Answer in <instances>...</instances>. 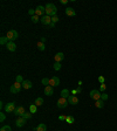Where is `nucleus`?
Returning <instances> with one entry per match:
<instances>
[{
    "label": "nucleus",
    "mask_w": 117,
    "mask_h": 131,
    "mask_svg": "<svg viewBox=\"0 0 117 131\" xmlns=\"http://www.w3.org/2000/svg\"><path fill=\"white\" fill-rule=\"evenodd\" d=\"M44 8H46V15H49V16H55L56 15V6L54 5V4H47V5L44 6Z\"/></svg>",
    "instance_id": "obj_1"
},
{
    "label": "nucleus",
    "mask_w": 117,
    "mask_h": 131,
    "mask_svg": "<svg viewBox=\"0 0 117 131\" xmlns=\"http://www.w3.org/2000/svg\"><path fill=\"white\" fill-rule=\"evenodd\" d=\"M7 39H8V41H13L14 42L15 40L19 38V33L16 32V30H14V29H12V30H8L7 32Z\"/></svg>",
    "instance_id": "obj_2"
},
{
    "label": "nucleus",
    "mask_w": 117,
    "mask_h": 131,
    "mask_svg": "<svg viewBox=\"0 0 117 131\" xmlns=\"http://www.w3.org/2000/svg\"><path fill=\"white\" fill-rule=\"evenodd\" d=\"M68 104H69L68 100H67V98H63V97H60L58 100V102H56V105H58V109H64Z\"/></svg>",
    "instance_id": "obj_3"
},
{
    "label": "nucleus",
    "mask_w": 117,
    "mask_h": 131,
    "mask_svg": "<svg viewBox=\"0 0 117 131\" xmlns=\"http://www.w3.org/2000/svg\"><path fill=\"white\" fill-rule=\"evenodd\" d=\"M21 88H22V83H19V82H16V81H15L14 84H12V86H11L10 90H11L12 94H18V92L20 91V89H21Z\"/></svg>",
    "instance_id": "obj_4"
},
{
    "label": "nucleus",
    "mask_w": 117,
    "mask_h": 131,
    "mask_svg": "<svg viewBox=\"0 0 117 131\" xmlns=\"http://www.w3.org/2000/svg\"><path fill=\"white\" fill-rule=\"evenodd\" d=\"M101 91L100 90H91L90 91V94H89V96H90V98H93V100H95V101H97V100H101Z\"/></svg>",
    "instance_id": "obj_5"
},
{
    "label": "nucleus",
    "mask_w": 117,
    "mask_h": 131,
    "mask_svg": "<svg viewBox=\"0 0 117 131\" xmlns=\"http://www.w3.org/2000/svg\"><path fill=\"white\" fill-rule=\"evenodd\" d=\"M35 15H38V16H44V15H46V8H44V6H38L36 8H35Z\"/></svg>",
    "instance_id": "obj_6"
},
{
    "label": "nucleus",
    "mask_w": 117,
    "mask_h": 131,
    "mask_svg": "<svg viewBox=\"0 0 117 131\" xmlns=\"http://www.w3.org/2000/svg\"><path fill=\"white\" fill-rule=\"evenodd\" d=\"M15 109H16V107H15V102L7 103V104L5 105V111L6 112H14Z\"/></svg>",
    "instance_id": "obj_7"
},
{
    "label": "nucleus",
    "mask_w": 117,
    "mask_h": 131,
    "mask_svg": "<svg viewBox=\"0 0 117 131\" xmlns=\"http://www.w3.org/2000/svg\"><path fill=\"white\" fill-rule=\"evenodd\" d=\"M58 84H60V78L58 77L54 76V77L49 78V86H52V87H58Z\"/></svg>",
    "instance_id": "obj_8"
},
{
    "label": "nucleus",
    "mask_w": 117,
    "mask_h": 131,
    "mask_svg": "<svg viewBox=\"0 0 117 131\" xmlns=\"http://www.w3.org/2000/svg\"><path fill=\"white\" fill-rule=\"evenodd\" d=\"M67 100H68V103L69 104H72V105H76V104H78V98L76 96H74V95H70Z\"/></svg>",
    "instance_id": "obj_9"
},
{
    "label": "nucleus",
    "mask_w": 117,
    "mask_h": 131,
    "mask_svg": "<svg viewBox=\"0 0 117 131\" xmlns=\"http://www.w3.org/2000/svg\"><path fill=\"white\" fill-rule=\"evenodd\" d=\"M40 21H41L44 25H50L52 24V16H49V15H44V16L40 19Z\"/></svg>",
    "instance_id": "obj_10"
},
{
    "label": "nucleus",
    "mask_w": 117,
    "mask_h": 131,
    "mask_svg": "<svg viewBox=\"0 0 117 131\" xmlns=\"http://www.w3.org/2000/svg\"><path fill=\"white\" fill-rule=\"evenodd\" d=\"M25 108L24 107H16V109H15L14 110V112H13V114H14V115H16V116H24V114H25Z\"/></svg>",
    "instance_id": "obj_11"
},
{
    "label": "nucleus",
    "mask_w": 117,
    "mask_h": 131,
    "mask_svg": "<svg viewBox=\"0 0 117 131\" xmlns=\"http://www.w3.org/2000/svg\"><path fill=\"white\" fill-rule=\"evenodd\" d=\"M25 124H26V118H24L22 116L19 117V118L16 119V122H15V125L18 126V128H22Z\"/></svg>",
    "instance_id": "obj_12"
},
{
    "label": "nucleus",
    "mask_w": 117,
    "mask_h": 131,
    "mask_svg": "<svg viewBox=\"0 0 117 131\" xmlns=\"http://www.w3.org/2000/svg\"><path fill=\"white\" fill-rule=\"evenodd\" d=\"M6 47H7V50H10V52H15L16 50V44L13 41H8V44H6Z\"/></svg>",
    "instance_id": "obj_13"
},
{
    "label": "nucleus",
    "mask_w": 117,
    "mask_h": 131,
    "mask_svg": "<svg viewBox=\"0 0 117 131\" xmlns=\"http://www.w3.org/2000/svg\"><path fill=\"white\" fill-rule=\"evenodd\" d=\"M44 94H46L47 96H52L54 94L53 87H52V86H46V87H44Z\"/></svg>",
    "instance_id": "obj_14"
},
{
    "label": "nucleus",
    "mask_w": 117,
    "mask_h": 131,
    "mask_svg": "<svg viewBox=\"0 0 117 131\" xmlns=\"http://www.w3.org/2000/svg\"><path fill=\"white\" fill-rule=\"evenodd\" d=\"M32 87H33V84H32V82H30V81H28V80H25L24 82H22V88H24V89H26V90L30 89Z\"/></svg>",
    "instance_id": "obj_15"
},
{
    "label": "nucleus",
    "mask_w": 117,
    "mask_h": 131,
    "mask_svg": "<svg viewBox=\"0 0 117 131\" xmlns=\"http://www.w3.org/2000/svg\"><path fill=\"white\" fill-rule=\"evenodd\" d=\"M63 58H64L63 53H58L54 56V61L55 62H61V61H63Z\"/></svg>",
    "instance_id": "obj_16"
},
{
    "label": "nucleus",
    "mask_w": 117,
    "mask_h": 131,
    "mask_svg": "<svg viewBox=\"0 0 117 131\" xmlns=\"http://www.w3.org/2000/svg\"><path fill=\"white\" fill-rule=\"evenodd\" d=\"M66 14L68 15V16H75V15H76V12H75V10H73L72 7H67V8H66Z\"/></svg>",
    "instance_id": "obj_17"
},
{
    "label": "nucleus",
    "mask_w": 117,
    "mask_h": 131,
    "mask_svg": "<svg viewBox=\"0 0 117 131\" xmlns=\"http://www.w3.org/2000/svg\"><path fill=\"white\" fill-rule=\"evenodd\" d=\"M95 107L98 108V109H102L104 107V101L103 100H97L96 102H95Z\"/></svg>",
    "instance_id": "obj_18"
},
{
    "label": "nucleus",
    "mask_w": 117,
    "mask_h": 131,
    "mask_svg": "<svg viewBox=\"0 0 117 131\" xmlns=\"http://www.w3.org/2000/svg\"><path fill=\"white\" fill-rule=\"evenodd\" d=\"M46 130H47V126H46V124H44V123L39 124V125L35 128V131H46Z\"/></svg>",
    "instance_id": "obj_19"
},
{
    "label": "nucleus",
    "mask_w": 117,
    "mask_h": 131,
    "mask_svg": "<svg viewBox=\"0 0 117 131\" xmlns=\"http://www.w3.org/2000/svg\"><path fill=\"white\" fill-rule=\"evenodd\" d=\"M70 96L69 95V90L68 89H62L61 90V97H63V98H68Z\"/></svg>",
    "instance_id": "obj_20"
},
{
    "label": "nucleus",
    "mask_w": 117,
    "mask_h": 131,
    "mask_svg": "<svg viewBox=\"0 0 117 131\" xmlns=\"http://www.w3.org/2000/svg\"><path fill=\"white\" fill-rule=\"evenodd\" d=\"M36 47H38V49H39V50H41V52H44V49H46V46H44V42H41V41H38Z\"/></svg>",
    "instance_id": "obj_21"
},
{
    "label": "nucleus",
    "mask_w": 117,
    "mask_h": 131,
    "mask_svg": "<svg viewBox=\"0 0 117 131\" xmlns=\"http://www.w3.org/2000/svg\"><path fill=\"white\" fill-rule=\"evenodd\" d=\"M36 107H40V105H42L44 104V100H42V97H38L36 100H35V103H34Z\"/></svg>",
    "instance_id": "obj_22"
},
{
    "label": "nucleus",
    "mask_w": 117,
    "mask_h": 131,
    "mask_svg": "<svg viewBox=\"0 0 117 131\" xmlns=\"http://www.w3.org/2000/svg\"><path fill=\"white\" fill-rule=\"evenodd\" d=\"M66 122H67L68 124H73L74 122H75V118H74L73 116H70V115H68V116H67V119H66Z\"/></svg>",
    "instance_id": "obj_23"
},
{
    "label": "nucleus",
    "mask_w": 117,
    "mask_h": 131,
    "mask_svg": "<svg viewBox=\"0 0 117 131\" xmlns=\"http://www.w3.org/2000/svg\"><path fill=\"white\" fill-rule=\"evenodd\" d=\"M36 110H38V107H36L35 104H32V105L29 107V112H30V114H35Z\"/></svg>",
    "instance_id": "obj_24"
},
{
    "label": "nucleus",
    "mask_w": 117,
    "mask_h": 131,
    "mask_svg": "<svg viewBox=\"0 0 117 131\" xmlns=\"http://www.w3.org/2000/svg\"><path fill=\"white\" fill-rule=\"evenodd\" d=\"M0 44H8V39H7V36H1V38H0Z\"/></svg>",
    "instance_id": "obj_25"
},
{
    "label": "nucleus",
    "mask_w": 117,
    "mask_h": 131,
    "mask_svg": "<svg viewBox=\"0 0 117 131\" xmlns=\"http://www.w3.org/2000/svg\"><path fill=\"white\" fill-rule=\"evenodd\" d=\"M60 69H61V63H60V62H55V63H54V70L58 72Z\"/></svg>",
    "instance_id": "obj_26"
},
{
    "label": "nucleus",
    "mask_w": 117,
    "mask_h": 131,
    "mask_svg": "<svg viewBox=\"0 0 117 131\" xmlns=\"http://www.w3.org/2000/svg\"><path fill=\"white\" fill-rule=\"evenodd\" d=\"M32 116H33V114H30V112H25L24 114V118H26V119H30L32 118Z\"/></svg>",
    "instance_id": "obj_27"
},
{
    "label": "nucleus",
    "mask_w": 117,
    "mask_h": 131,
    "mask_svg": "<svg viewBox=\"0 0 117 131\" xmlns=\"http://www.w3.org/2000/svg\"><path fill=\"white\" fill-rule=\"evenodd\" d=\"M107 90V86H105V83H102V84H100V91L103 92Z\"/></svg>",
    "instance_id": "obj_28"
},
{
    "label": "nucleus",
    "mask_w": 117,
    "mask_h": 131,
    "mask_svg": "<svg viewBox=\"0 0 117 131\" xmlns=\"http://www.w3.org/2000/svg\"><path fill=\"white\" fill-rule=\"evenodd\" d=\"M0 131H12V129H11L10 125H4L1 129H0Z\"/></svg>",
    "instance_id": "obj_29"
},
{
    "label": "nucleus",
    "mask_w": 117,
    "mask_h": 131,
    "mask_svg": "<svg viewBox=\"0 0 117 131\" xmlns=\"http://www.w3.org/2000/svg\"><path fill=\"white\" fill-rule=\"evenodd\" d=\"M41 82H42V84H44V86H49V78L44 77L41 80Z\"/></svg>",
    "instance_id": "obj_30"
},
{
    "label": "nucleus",
    "mask_w": 117,
    "mask_h": 131,
    "mask_svg": "<svg viewBox=\"0 0 117 131\" xmlns=\"http://www.w3.org/2000/svg\"><path fill=\"white\" fill-rule=\"evenodd\" d=\"M39 20H40V18L38 16V15H33V16H32V21H33L34 24H36V22H39Z\"/></svg>",
    "instance_id": "obj_31"
},
{
    "label": "nucleus",
    "mask_w": 117,
    "mask_h": 131,
    "mask_svg": "<svg viewBox=\"0 0 117 131\" xmlns=\"http://www.w3.org/2000/svg\"><path fill=\"white\" fill-rule=\"evenodd\" d=\"M25 80L24 78H22V76H21V75H18V76H16V82H19V83H22L24 82Z\"/></svg>",
    "instance_id": "obj_32"
},
{
    "label": "nucleus",
    "mask_w": 117,
    "mask_h": 131,
    "mask_svg": "<svg viewBox=\"0 0 117 131\" xmlns=\"http://www.w3.org/2000/svg\"><path fill=\"white\" fill-rule=\"evenodd\" d=\"M58 20H60V19H58V16H56V15H55V16H53V18H52V22H53V24H56Z\"/></svg>",
    "instance_id": "obj_33"
},
{
    "label": "nucleus",
    "mask_w": 117,
    "mask_h": 131,
    "mask_svg": "<svg viewBox=\"0 0 117 131\" xmlns=\"http://www.w3.org/2000/svg\"><path fill=\"white\" fill-rule=\"evenodd\" d=\"M98 82H100L101 84H102V83H104V82H105V78L103 77V76H98Z\"/></svg>",
    "instance_id": "obj_34"
},
{
    "label": "nucleus",
    "mask_w": 117,
    "mask_h": 131,
    "mask_svg": "<svg viewBox=\"0 0 117 131\" xmlns=\"http://www.w3.org/2000/svg\"><path fill=\"white\" fill-rule=\"evenodd\" d=\"M5 118H6L5 114H4V112H1V114H0V122H4V121H5Z\"/></svg>",
    "instance_id": "obj_35"
},
{
    "label": "nucleus",
    "mask_w": 117,
    "mask_h": 131,
    "mask_svg": "<svg viewBox=\"0 0 117 131\" xmlns=\"http://www.w3.org/2000/svg\"><path fill=\"white\" fill-rule=\"evenodd\" d=\"M108 97H109V96H108L107 94H102V95H101V100H103V101H107Z\"/></svg>",
    "instance_id": "obj_36"
},
{
    "label": "nucleus",
    "mask_w": 117,
    "mask_h": 131,
    "mask_svg": "<svg viewBox=\"0 0 117 131\" xmlns=\"http://www.w3.org/2000/svg\"><path fill=\"white\" fill-rule=\"evenodd\" d=\"M58 119H60V121H66V119H67V116L61 115V116H58Z\"/></svg>",
    "instance_id": "obj_37"
},
{
    "label": "nucleus",
    "mask_w": 117,
    "mask_h": 131,
    "mask_svg": "<svg viewBox=\"0 0 117 131\" xmlns=\"http://www.w3.org/2000/svg\"><path fill=\"white\" fill-rule=\"evenodd\" d=\"M28 13L32 15V16H33V15H35V10H29V11H28Z\"/></svg>",
    "instance_id": "obj_38"
},
{
    "label": "nucleus",
    "mask_w": 117,
    "mask_h": 131,
    "mask_svg": "<svg viewBox=\"0 0 117 131\" xmlns=\"http://www.w3.org/2000/svg\"><path fill=\"white\" fill-rule=\"evenodd\" d=\"M60 2H61L62 5H66V4H67L68 1H67V0H60Z\"/></svg>",
    "instance_id": "obj_39"
},
{
    "label": "nucleus",
    "mask_w": 117,
    "mask_h": 131,
    "mask_svg": "<svg viewBox=\"0 0 117 131\" xmlns=\"http://www.w3.org/2000/svg\"><path fill=\"white\" fill-rule=\"evenodd\" d=\"M40 41H41V42H46V38H41V39H40Z\"/></svg>",
    "instance_id": "obj_40"
},
{
    "label": "nucleus",
    "mask_w": 117,
    "mask_h": 131,
    "mask_svg": "<svg viewBox=\"0 0 117 131\" xmlns=\"http://www.w3.org/2000/svg\"><path fill=\"white\" fill-rule=\"evenodd\" d=\"M76 90H77V92H81V91H82V88L80 87V88H77V89H76Z\"/></svg>",
    "instance_id": "obj_41"
},
{
    "label": "nucleus",
    "mask_w": 117,
    "mask_h": 131,
    "mask_svg": "<svg viewBox=\"0 0 117 131\" xmlns=\"http://www.w3.org/2000/svg\"><path fill=\"white\" fill-rule=\"evenodd\" d=\"M76 92H77V90H73V91H72V94H73L74 96H75V94H76Z\"/></svg>",
    "instance_id": "obj_42"
},
{
    "label": "nucleus",
    "mask_w": 117,
    "mask_h": 131,
    "mask_svg": "<svg viewBox=\"0 0 117 131\" xmlns=\"http://www.w3.org/2000/svg\"><path fill=\"white\" fill-rule=\"evenodd\" d=\"M49 26H50V27H52V28H54V26H55V24H53V22H52V24L49 25Z\"/></svg>",
    "instance_id": "obj_43"
},
{
    "label": "nucleus",
    "mask_w": 117,
    "mask_h": 131,
    "mask_svg": "<svg viewBox=\"0 0 117 131\" xmlns=\"http://www.w3.org/2000/svg\"><path fill=\"white\" fill-rule=\"evenodd\" d=\"M34 131H35V130H34Z\"/></svg>",
    "instance_id": "obj_44"
}]
</instances>
